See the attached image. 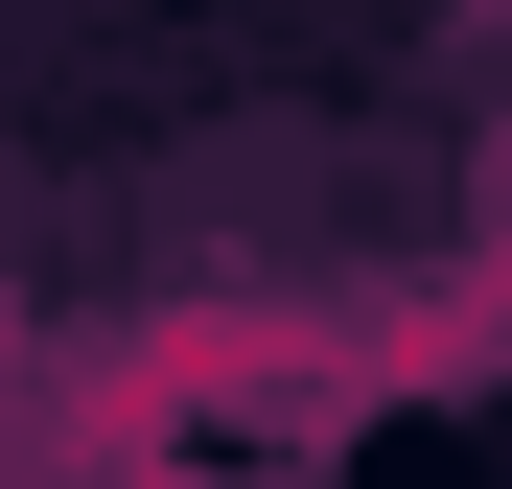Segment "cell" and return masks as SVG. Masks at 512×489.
Instances as JSON below:
<instances>
[{
  "instance_id": "6da1fadb",
  "label": "cell",
  "mask_w": 512,
  "mask_h": 489,
  "mask_svg": "<svg viewBox=\"0 0 512 489\" xmlns=\"http://www.w3.org/2000/svg\"><path fill=\"white\" fill-rule=\"evenodd\" d=\"M24 373H47V350H24V303H0V396H24Z\"/></svg>"
}]
</instances>
